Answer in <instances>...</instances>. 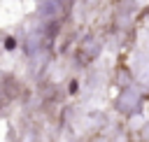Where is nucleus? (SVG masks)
<instances>
[{
	"label": "nucleus",
	"instance_id": "f257e3e1",
	"mask_svg": "<svg viewBox=\"0 0 149 142\" xmlns=\"http://www.w3.org/2000/svg\"><path fill=\"white\" fill-rule=\"evenodd\" d=\"M14 47H16V40H14V37H7V40H5V49H7V51H12Z\"/></svg>",
	"mask_w": 149,
	"mask_h": 142
}]
</instances>
